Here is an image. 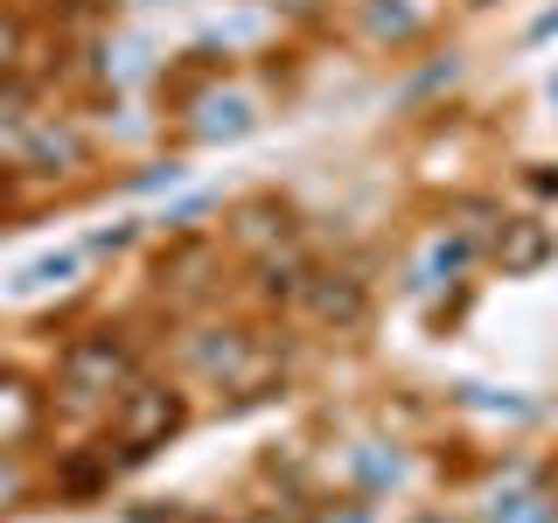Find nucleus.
<instances>
[{
	"instance_id": "1",
	"label": "nucleus",
	"mask_w": 558,
	"mask_h": 523,
	"mask_svg": "<svg viewBox=\"0 0 558 523\" xmlns=\"http://www.w3.org/2000/svg\"><path fill=\"white\" fill-rule=\"evenodd\" d=\"M140 377V356L119 328H92L57 356V405L63 412H112L119 391Z\"/></svg>"
},
{
	"instance_id": "2",
	"label": "nucleus",
	"mask_w": 558,
	"mask_h": 523,
	"mask_svg": "<svg viewBox=\"0 0 558 523\" xmlns=\"http://www.w3.org/2000/svg\"><path fill=\"white\" fill-rule=\"evenodd\" d=\"M182 418H189V398L174 391V384L161 377H133L126 391H119V405H112V433H119V467L126 461H147L161 440H174L182 433Z\"/></svg>"
},
{
	"instance_id": "3",
	"label": "nucleus",
	"mask_w": 558,
	"mask_h": 523,
	"mask_svg": "<svg viewBox=\"0 0 558 523\" xmlns=\"http://www.w3.org/2000/svg\"><path fill=\"white\" fill-rule=\"evenodd\" d=\"M189 370L203 384H217V391H238V384L258 377V349H252V328L238 321H209L189 336Z\"/></svg>"
},
{
	"instance_id": "4",
	"label": "nucleus",
	"mask_w": 558,
	"mask_h": 523,
	"mask_svg": "<svg viewBox=\"0 0 558 523\" xmlns=\"http://www.w3.org/2000/svg\"><path fill=\"white\" fill-rule=\"evenodd\" d=\"M301 314L322 328V336H349V328H363V314H371V287H363L356 272L314 266L307 293H301Z\"/></svg>"
},
{
	"instance_id": "5",
	"label": "nucleus",
	"mask_w": 558,
	"mask_h": 523,
	"mask_svg": "<svg viewBox=\"0 0 558 523\" xmlns=\"http://www.w3.org/2000/svg\"><path fill=\"white\" fill-rule=\"evenodd\" d=\"M307 252H293V244H272V252H258L252 258V287H258V301H272V307H301V293H307Z\"/></svg>"
},
{
	"instance_id": "6",
	"label": "nucleus",
	"mask_w": 558,
	"mask_h": 523,
	"mask_svg": "<svg viewBox=\"0 0 558 523\" xmlns=\"http://www.w3.org/2000/svg\"><path fill=\"white\" fill-rule=\"evenodd\" d=\"M488 252H496V266L510 279H523V272H537L558 252V238H551V223H537V217H502V231H496Z\"/></svg>"
},
{
	"instance_id": "7",
	"label": "nucleus",
	"mask_w": 558,
	"mask_h": 523,
	"mask_svg": "<svg viewBox=\"0 0 558 523\" xmlns=\"http://www.w3.org/2000/svg\"><path fill=\"white\" fill-rule=\"evenodd\" d=\"M231 238L244 244V252H272V244H293V209L279 203V196H252V203H238Z\"/></svg>"
},
{
	"instance_id": "8",
	"label": "nucleus",
	"mask_w": 558,
	"mask_h": 523,
	"mask_svg": "<svg viewBox=\"0 0 558 523\" xmlns=\"http://www.w3.org/2000/svg\"><path fill=\"white\" fill-rule=\"evenodd\" d=\"M43 433V391L28 377L0 370V447H28Z\"/></svg>"
},
{
	"instance_id": "9",
	"label": "nucleus",
	"mask_w": 558,
	"mask_h": 523,
	"mask_svg": "<svg viewBox=\"0 0 558 523\" xmlns=\"http://www.w3.org/2000/svg\"><path fill=\"white\" fill-rule=\"evenodd\" d=\"M252 126H258V112H252V98H238V92L231 98L217 92V98L196 105V139H244Z\"/></svg>"
},
{
	"instance_id": "10",
	"label": "nucleus",
	"mask_w": 558,
	"mask_h": 523,
	"mask_svg": "<svg viewBox=\"0 0 558 523\" xmlns=\"http://www.w3.org/2000/svg\"><path fill=\"white\" fill-rule=\"evenodd\" d=\"M426 28V14H418V0H371V8H363V35H371V42H412V35Z\"/></svg>"
},
{
	"instance_id": "11",
	"label": "nucleus",
	"mask_w": 558,
	"mask_h": 523,
	"mask_svg": "<svg viewBox=\"0 0 558 523\" xmlns=\"http://www.w3.org/2000/svg\"><path fill=\"white\" fill-rule=\"evenodd\" d=\"M28 168H43V174L84 168V139L70 133V126H35V133H28Z\"/></svg>"
},
{
	"instance_id": "12",
	"label": "nucleus",
	"mask_w": 558,
	"mask_h": 523,
	"mask_svg": "<svg viewBox=\"0 0 558 523\" xmlns=\"http://www.w3.org/2000/svg\"><path fill=\"white\" fill-rule=\"evenodd\" d=\"M84 266V252H43V258H28L22 272L8 279V293H49V287H70Z\"/></svg>"
},
{
	"instance_id": "13",
	"label": "nucleus",
	"mask_w": 558,
	"mask_h": 523,
	"mask_svg": "<svg viewBox=\"0 0 558 523\" xmlns=\"http://www.w3.org/2000/svg\"><path fill=\"white\" fill-rule=\"evenodd\" d=\"M356 475H363V488H398L405 482V453L398 447H356Z\"/></svg>"
},
{
	"instance_id": "14",
	"label": "nucleus",
	"mask_w": 558,
	"mask_h": 523,
	"mask_svg": "<svg viewBox=\"0 0 558 523\" xmlns=\"http://www.w3.org/2000/svg\"><path fill=\"white\" fill-rule=\"evenodd\" d=\"M112 467H119L112 453H105V461H92V453H77V461H63V475H57V482H63V496H98V488L112 482Z\"/></svg>"
},
{
	"instance_id": "15",
	"label": "nucleus",
	"mask_w": 558,
	"mask_h": 523,
	"mask_svg": "<svg viewBox=\"0 0 558 523\" xmlns=\"http://www.w3.org/2000/svg\"><path fill=\"white\" fill-rule=\"evenodd\" d=\"M488 523H551V502H537V496H496L488 502Z\"/></svg>"
},
{
	"instance_id": "16",
	"label": "nucleus",
	"mask_w": 558,
	"mask_h": 523,
	"mask_svg": "<svg viewBox=\"0 0 558 523\" xmlns=\"http://www.w3.org/2000/svg\"><path fill=\"white\" fill-rule=\"evenodd\" d=\"M475 266V238H447V244H433V258H426V272H468Z\"/></svg>"
},
{
	"instance_id": "17",
	"label": "nucleus",
	"mask_w": 558,
	"mask_h": 523,
	"mask_svg": "<svg viewBox=\"0 0 558 523\" xmlns=\"http://www.w3.org/2000/svg\"><path fill=\"white\" fill-rule=\"evenodd\" d=\"M22 70V14H8L0 8V84Z\"/></svg>"
},
{
	"instance_id": "18",
	"label": "nucleus",
	"mask_w": 558,
	"mask_h": 523,
	"mask_svg": "<svg viewBox=\"0 0 558 523\" xmlns=\"http://www.w3.org/2000/svg\"><path fill=\"white\" fill-rule=\"evenodd\" d=\"M133 238H140V223H105L92 238V252H119V244H133Z\"/></svg>"
},
{
	"instance_id": "19",
	"label": "nucleus",
	"mask_w": 558,
	"mask_h": 523,
	"mask_svg": "<svg viewBox=\"0 0 558 523\" xmlns=\"http://www.w3.org/2000/svg\"><path fill=\"white\" fill-rule=\"evenodd\" d=\"M182 174H189L182 161H154L147 174H140V188H174V182H182Z\"/></svg>"
},
{
	"instance_id": "20",
	"label": "nucleus",
	"mask_w": 558,
	"mask_h": 523,
	"mask_svg": "<svg viewBox=\"0 0 558 523\" xmlns=\"http://www.w3.org/2000/svg\"><path fill=\"white\" fill-rule=\"evenodd\" d=\"M551 35H558V8H545V14H537V22L523 28V42H551Z\"/></svg>"
},
{
	"instance_id": "21",
	"label": "nucleus",
	"mask_w": 558,
	"mask_h": 523,
	"mask_svg": "<svg viewBox=\"0 0 558 523\" xmlns=\"http://www.w3.org/2000/svg\"><path fill=\"white\" fill-rule=\"evenodd\" d=\"M14 502H22V475L0 461V510H14Z\"/></svg>"
},
{
	"instance_id": "22",
	"label": "nucleus",
	"mask_w": 558,
	"mask_h": 523,
	"mask_svg": "<svg viewBox=\"0 0 558 523\" xmlns=\"http://www.w3.org/2000/svg\"><path fill=\"white\" fill-rule=\"evenodd\" d=\"M322 523H371V502H349V510H328Z\"/></svg>"
},
{
	"instance_id": "23",
	"label": "nucleus",
	"mask_w": 558,
	"mask_h": 523,
	"mask_svg": "<svg viewBox=\"0 0 558 523\" xmlns=\"http://www.w3.org/2000/svg\"><path fill=\"white\" fill-rule=\"evenodd\" d=\"M531 188H537V196H558V174L551 168H531Z\"/></svg>"
},
{
	"instance_id": "24",
	"label": "nucleus",
	"mask_w": 558,
	"mask_h": 523,
	"mask_svg": "<svg viewBox=\"0 0 558 523\" xmlns=\"http://www.w3.org/2000/svg\"><path fill=\"white\" fill-rule=\"evenodd\" d=\"M545 98H551V105H558V77H551V84H545Z\"/></svg>"
},
{
	"instance_id": "25",
	"label": "nucleus",
	"mask_w": 558,
	"mask_h": 523,
	"mask_svg": "<svg viewBox=\"0 0 558 523\" xmlns=\"http://www.w3.org/2000/svg\"><path fill=\"white\" fill-rule=\"evenodd\" d=\"M418 523H447V516H418Z\"/></svg>"
},
{
	"instance_id": "26",
	"label": "nucleus",
	"mask_w": 558,
	"mask_h": 523,
	"mask_svg": "<svg viewBox=\"0 0 558 523\" xmlns=\"http://www.w3.org/2000/svg\"><path fill=\"white\" fill-rule=\"evenodd\" d=\"M551 496H558V467H551Z\"/></svg>"
},
{
	"instance_id": "27",
	"label": "nucleus",
	"mask_w": 558,
	"mask_h": 523,
	"mask_svg": "<svg viewBox=\"0 0 558 523\" xmlns=\"http://www.w3.org/2000/svg\"><path fill=\"white\" fill-rule=\"evenodd\" d=\"M147 8H154V0H147Z\"/></svg>"
}]
</instances>
